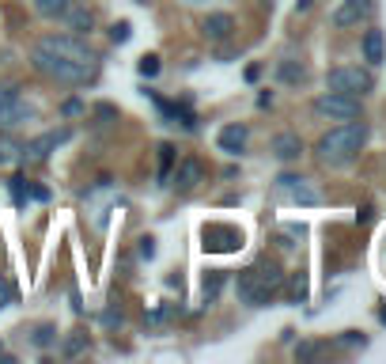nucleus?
Here are the masks:
<instances>
[{
	"label": "nucleus",
	"instance_id": "28",
	"mask_svg": "<svg viewBox=\"0 0 386 364\" xmlns=\"http://www.w3.org/2000/svg\"><path fill=\"white\" fill-rule=\"evenodd\" d=\"M103 323H106L110 330H114V326H121V323H125V315H121V307H118V304H110V307H106V315H103Z\"/></svg>",
	"mask_w": 386,
	"mask_h": 364
},
{
	"label": "nucleus",
	"instance_id": "20",
	"mask_svg": "<svg viewBox=\"0 0 386 364\" xmlns=\"http://www.w3.org/2000/svg\"><path fill=\"white\" fill-rule=\"evenodd\" d=\"M8 190H12V202H16V205H27V197H30V182L23 179V175L8 179Z\"/></svg>",
	"mask_w": 386,
	"mask_h": 364
},
{
	"label": "nucleus",
	"instance_id": "11",
	"mask_svg": "<svg viewBox=\"0 0 386 364\" xmlns=\"http://www.w3.org/2000/svg\"><path fill=\"white\" fill-rule=\"evenodd\" d=\"M201 236H205V250H220V255H227V250H235L242 243L239 228H227V224H208Z\"/></svg>",
	"mask_w": 386,
	"mask_h": 364
},
{
	"label": "nucleus",
	"instance_id": "16",
	"mask_svg": "<svg viewBox=\"0 0 386 364\" xmlns=\"http://www.w3.org/2000/svg\"><path fill=\"white\" fill-rule=\"evenodd\" d=\"M64 23H69V31L72 35H87V31L95 27V12L91 8H69V12H64Z\"/></svg>",
	"mask_w": 386,
	"mask_h": 364
},
{
	"label": "nucleus",
	"instance_id": "14",
	"mask_svg": "<svg viewBox=\"0 0 386 364\" xmlns=\"http://www.w3.org/2000/svg\"><path fill=\"white\" fill-rule=\"evenodd\" d=\"M273 156L277 160H284V163H292V160H300V152H303V140H300V133H277L273 137Z\"/></svg>",
	"mask_w": 386,
	"mask_h": 364
},
{
	"label": "nucleus",
	"instance_id": "34",
	"mask_svg": "<svg viewBox=\"0 0 386 364\" xmlns=\"http://www.w3.org/2000/svg\"><path fill=\"white\" fill-rule=\"evenodd\" d=\"M140 4H148V0H140Z\"/></svg>",
	"mask_w": 386,
	"mask_h": 364
},
{
	"label": "nucleus",
	"instance_id": "2",
	"mask_svg": "<svg viewBox=\"0 0 386 364\" xmlns=\"http://www.w3.org/2000/svg\"><path fill=\"white\" fill-rule=\"evenodd\" d=\"M368 145V126L363 121H341L337 129H329V133L318 140V160L326 163V167H345V163H352L360 156V148Z\"/></svg>",
	"mask_w": 386,
	"mask_h": 364
},
{
	"label": "nucleus",
	"instance_id": "5",
	"mask_svg": "<svg viewBox=\"0 0 386 364\" xmlns=\"http://www.w3.org/2000/svg\"><path fill=\"white\" fill-rule=\"evenodd\" d=\"M360 95H345V92H326L314 99V114L322 118H334V121H352L360 118Z\"/></svg>",
	"mask_w": 386,
	"mask_h": 364
},
{
	"label": "nucleus",
	"instance_id": "29",
	"mask_svg": "<svg viewBox=\"0 0 386 364\" xmlns=\"http://www.w3.org/2000/svg\"><path fill=\"white\" fill-rule=\"evenodd\" d=\"M318 353H322V346L307 341V346H300V349H295V357H300V360H311V357H318Z\"/></svg>",
	"mask_w": 386,
	"mask_h": 364
},
{
	"label": "nucleus",
	"instance_id": "32",
	"mask_svg": "<svg viewBox=\"0 0 386 364\" xmlns=\"http://www.w3.org/2000/svg\"><path fill=\"white\" fill-rule=\"evenodd\" d=\"M30 197H35V202H50V190L46 186H30Z\"/></svg>",
	"mask_w": 386,
	"mask_h": 364
},
{
	"label": "nucleus",
	"instance_id": "17",
	"mask_svg": "<svg viewBox=\"0 0 386 364\" xmlns=\"http://www.w3.org/2000/svg\"><path fill=\"white\" fill-rule=\"evenodd\" d=\"M87 346H91V341H87V334L84 330H72V334H64V341H61V357H80V353H87Z\"/></svg>",
	"mask_w": 386,
	"mask_h": 364
},
{
	"label": "nucleus",
	"instance_id": "9",
	"mask_svg": "<svg viewBox=\"0 0 386 364\" xmlns=\"http://www.w3.org/2000/svg\"><path fill=\"white\" fill-rule=\"evenodd\" d=\"M201 179H205V163L197 160V156H186L182 163H178V171L171 175V186L178 194H190V190H197L201 186Z\"/></svg>",
	"mask_w": 386,
	"mask_h": 364
},
{
	"label": "nucleus",
	"instance_id": "10",
	"mask_svg": "<svg viewBox=\"0 0 386 364\" xmlns=\"http://www.w3.org/2000/svg\"><path fill=\"white\" fill-rule=\"evenodd\" d=\"M375 12V0H341L334 8V27H356Z\"/></svg>",
	"mask_w": 386,
	"mask_h": 364
},
{
	"label": "nucleus",
	"instance_id": "13",
	"mask_svg": "<svg viewBox=\"0 0 386 364\" xmlns=\"http://www.w3.org/2000/svg\"><path fill=\"white\" fill-rule=\"evenodd\" d=\"M201 31H205V38H208V42H227V38H231V31H235V19H231L227 12H212V16H205Z\"/></svg>",
	"mask_w": 386,
	"mask_h": 364
},
{
	"label": "nucleus",
	"instance_id": "1",
	"mask_svg": "<svg viewBox=\"0 0 386 364\" xmlns=\"http://www.w3.org/2000/svg\"><path fill=\"white\" fill-rule=\"evenodd\" d=\"M30 65L57 84L84 87L98 76V53L80 35H46L30 50Z\"/></svg>",
	"mask_w": 386,
	"mask_h": 364
},
{
	"label": "nucleus",
	"instance_id": "15",
	"mask_svg": "<svg viewBox=\"0 0 386 364\" xmlns=\"http://www.w3.org/2000/svg\"><path fill=\"white\" fill-rule=\"evenodd\" d=\"M363 57H368V65H379L386 61V38H382V31H368L363 35Z\"/></svg>",
	"mask_w": 386,
	"mask_h": 364
},
{
	"label": "nucleus",
	"instance_id": "4",
	"mask_svg": "<svg viewBox=\"0 0 386 364\" xmlns=\"http://www.w3.org/2000/svg\"><path fill=\"white\" fill-rule=\"evenodd\" d=\"M326 87L329 92H345V95H368L375 87V76L371 69H360V65H337V69H329Z\"/></svg>",
	"mask_w": 386,
	"mask_h": 364
},
{
	"label": "nucleus",
	"instance_id": "8",
	"mask_svg": "<svg viewBox=\"0 0 386 364\" xmlns=\"http://www.w3.org/2000/svg\"><path fill=\"white\" fill-rule=\"evenodd\" d=\"M277 194L292 197V202H300V205H318V202H322V194H318L307 179H300V175H280V179H277Z\"/></svg>",
	"mask_w": 386,
	"mask_h": 364
},
{
	"label": "nucleus",
	"instance_id": "21",
	"mask_svg": "<svg viewBox=\"0 0 386 364\" xmlns=\"http://www.w3.org/2000/svg\"><path fill=\"white\" fill-rule=\"evenodd\" d=\"M171 171H174V148L159 145V182H171Z\"/></svg>",
	"mask_w": 386,
	"mask_h": 364
},
{
	"label": "nucleus",
	"instance_id": "22",
	"mask_svg": "<svg viewBox=\"0 0 386 364\" xmlns=\"http://www.w3.org/2000/svg\"><path fill=\"white\" fill-rule=\"evenodd\" d=\"M288 296H292V304H303L307 300V273H292V281H288Z\"/></svg>",
	"mask_w": 386,
	"mask_h": 364
},
{
	"label": "nucleus",
	"instance_id": "27",
	"mask_svg": "<svg viewBox=\"0 0 386 364\" xmlns=\"http://www.w3.org/2000/svg\"><path fill=\"white\" fill-rule=\"evenodd\" d=\"M280 80H288V84L303 80V65H295V61H284V65H280Z\"/></svg>",
	"mask_w": 386,
	"mask_h": 364
},
{
	"label": "nucleus",
	"instance_id": "18",
	"mask_svg": "<svg viewBox=\"0 0 386 364\" xmlns=\"http://www.w3.org/2000/svg\"><path fill=\"white\" fill-rule=\"evenodd\" d=\"M69 8H72V0H35V12L42 19H64Z\"/></svg>",
	"mask_w": 386,
	"mask_h": 364
},
{
	"label": "nucleus",
	"instance_id": "26",
	"mask_svg": "<svg viewBox=\"0 0 386 364\" xmlns=\"http://www.w3.org/2000/svg\"><path fill=\"white\" fill-rule=\"evenodd\" d=\"M53 341H57V330H53L50 323H42V326L35 330V346H38V349H50Z\"/></svg>",
	"mask_w": 386,
	"mask_h": 364
},
{
	"label": "nucleus",
	"instance_id": "24",
	"mask_svg": "<svg viewBox=\"0 0 386 364\" xmlns=\"http://www.w3.org/2000/svg\"><path fill=\"white\" fill-rule=\"evenodd\" d=\"M137 72L144 76V80H156V76H159V57H156V53H144V57L137 61Z\"/></svg>",
	"mask_w": 386,
	"mask_h": 364
},
{
	"label": "nucleus",
	"instance_id": "19",
	"mask_svg": "<svg viewBox=\"0 0 386 364\" xmlns=\"http://www.w3.org/2000/svg\"><path fill=\"white\" fill-rule=\"evenodd\" d=\"M19 152H23V145H19L12 133H0V167H4V163H16Z\"/></svg>",
	"mask_w": 386,
	"mask_h": 364
},
{
	"label": "nucleus",
	"instance_id": "25",
	"mask_svg": "<svg viewBox=\"0 0 386 364\" xmlns=\"http://www.w3.org/2000/svg\"><path fill=\"white\" fill-rule=\"evenodd\" d=\"M129 38H133V23H129V19H121V23H114V27H110V42L125 46Z\"/></svg>",
	"mask_w": 386,
	"mask_h": 364
},
{
	"label": "nucleus",
	"instance_id": "7",
	"mask_svg": "<svg viewBox=\"0 0 386 364\" xmlns=\"http://www.w3.org/2000/svg\"><path fill=\"white\" fill-rule=\"evenodd\" d=\"M30 118V106H23V99H19V87L12 84H0V129L16 126V121Z\"/></svg>",
	"mask_w": 386,
	"mask_h": 364
},
{
	"label": "nucleus",
	"instance_id": "23",
	"mask_svg": "<svg viewBox=\"0 0 386 364\" xmlns=\"http://www.w3.org/2000/svg\"><path fill=\"white\" fill-rule=\"evenodd\" d=\"M220 289H224V273H220V270H212V273L205 277V304H212L216 296H220Z\"/></svg>",
	"mask_w": 386,
	"mask_h": 364
},
{
	"label": "nucleus",
	"instance_id": "31",
	"mask_svg": "<svg viewBox=\"0 0 386 364\" xmlns=\"http://www.w3.org/2000/svg\"><path fill=\"white\" fill-rule=\"evenodd\" d=\"M140 258H156V239H140Z\"/></svg>",
	"mask_w": 386,
	"mask_h": 364
},
{
	"label": "nucleus",
	"instance_id": "12",
	"mask_svg": "<svg viewBox=\"0 0 386 364\" xmlns=\"http://www.w3.org/2000/svg\"><path fill=\"white\" fill-rule=\"evenodd\" d=\"M246 126H239V121H231V126H224L220 129V137H216V145H220V152H227V156H239L242 148H246Z\"/></svg>",
	"mask_w": 386,
	"mask_h": 364
},
{
	"label": "nucleus",
	"instance_id": "3",
	"mask_svg": "<svg viewBox=\"0 0 386 364\" xmlns=\"http://www.w3.org/2000/svg\"><path fill=\"white\" fill-rule=\"evenodd\" d=\"M280 289H284V270H280V262H273V258H261V262H254L250 270L239 273V300L250 304V307H266Z\"/></svg>",
	"mask_w": 386,
	"mask_h": 364
},
{
	"label": "nucleus",
	"instance_id": "30",
	"mask_svg": "<svg viewBox=\"0 0 386 364\" xmlns=\"http://www.w3.org/2000/svg\"><path fill=\"white\" fill-rule=\"evenodd\" d=\"M12 304V285H8V277L0 273V307H8Z\"/></svg>",
	"mask_w": 386,
	"mask_h": 364
},
{
	"label": "nucleus",
	"instance_id": "33",
	"mask_svg": "<svg viewBox=\"0 0 386 364\" xmlns=\"http://www.w3.org/2000/svg\"><path fill=\"white\" fill-rule=\"evenodd\" d=\"M379 319H382V323H386V307H382V311H379Z\"/></svg>",
	"mask_w": 386,
	"mask_h": 364
},
{
	"label": "nucleus",
	"instance_id": "6",
	"mask_svg": "<svg viewBox=\"0 0 386 364\" xmlns=\"http://www.w3.org/2000/svg\"><path fill=\"white\" fill-rule=\"evenodd\" d=\"M72 140V129H50V133H42L35 137L30 145H23V152H19V160H30V163H38V160H46L50 152H57L61 145H69Z\"/></svg>",
	"mask_w": 386,
	"mask_h": 364
}]
</instances>
